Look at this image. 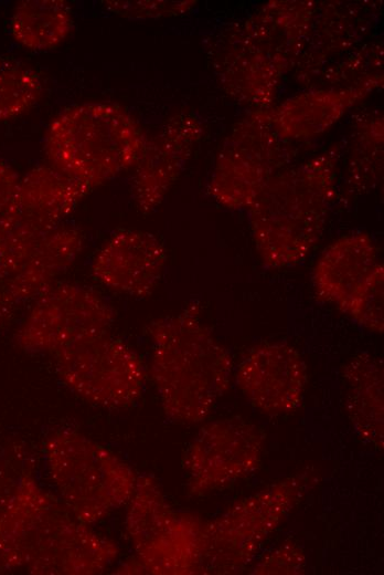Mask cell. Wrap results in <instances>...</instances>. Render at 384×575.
<instances>
[{"mask_svg": "<svg viewBox=\"0 0 384 575\" xmlns=\"http://www.w3.org/2000/svg\"><path fill=\"white\" fill-rule=\"evenodd\" d=\"M147 137L138 122L114 103L71 106L44 134L47 164L88 189L132 168Z\"/></svg>", "mask_w": 384, "mask_h": 575, "instance_id": "cell-5", "label": "cell"}, {"mask_svg": "<svg viewBox=\"0 0 384 575\" xmlns=\"http://www.w3.org/2000/svg\"><path fill=\"white\" fill-rule=\"evenodd\" d=\"M307 365L291 345L275 342L250 348L235 373V383L248 402L267 415L297 409L307 385Z\"/></svg>", "mask_w": 384, "mask_h": 575, "instance_id": "cell-14", "label": "cell"}, {"mask_svg": "<svg viewBox=\"0 0 384 575\" xmlns=\"http://www.w3.org/2000/svg\"><path fill=\"white\" fill-rule=\"evenodd\" d=\"M20 179L21 177L13 167L0 160V218L10 206Z\"/></svg>", "mask_w": 384, "mask_h": 575, "instance_id": "cell-28", "label": "cell"}, {"mask_svg": "<svg viewBox=\"0 0 384 575\" xmlns=\"http://www.w3.org/2000/svg\"><path fill=\"white\" fill-rule=\"evenodd\" d=\"M203 134L192 114L172 116L146 145L135 164L131 195L142 212L154 210L177 181Z\"/></svg>", "mask_w": 384, "mask_h": 575, "instance_id": "cell-15", "label": "cell"}, {"mask_svg": "<svg viewBox=\"0 0 384 575\" xmlns=\"http://www.w3.org/2000/svg\"><path fill=\"white\" fill-rule=\"evenodd\" d=\"M338 309L360 326L373 332L384 330V268L380 263L367 279Z\"/></svg>", "mask_w": 384, "mask_h": 575, "instance_id": "cell-25", "label": "cell"}, {"mask_svg": "<svg viewBox=\"0 0 384 575\" xmlns=\"http://www.w3.org/2000/svg\"><path fill=\"white\" fill-rule=\"evenodd\" d=\"M373 4L317 3L306 49L296 67L298 80L314 81L321 71L367 36L375 21Z\"/></svg>", "mask_w": 384, "mask_h": 575, "instance_id": "cell-18", "label": "cell"}, {"mask_svg": "<svg viewBox=\"0 0 384 575\" xmlns=\"http://www.w3.org/2000/svg\"><path fill=\"white\" fill-rule=\"evenodd\" d=\"M291 143L274 128L269 108L249 113L222 144L209 181L211 196L225 208L248 209L295 158Z\"/></svg>", "mask_w": 384, "mask_h": 575, "instance_id": "cell-10", "label": "cell"}, {"mask_svg": "<svg viewBox=\"0 0 384 575\" xmlns=\"http://www.w3.org/2000/svg\"><path fill=\"white\" fill-rule=\"evenodd\" d=\"M43 93L41 76L28 67L0 69V122L14 118L33 107Z\"/></svg>", "mask_w": 384, "mask_h": 575, "instance_id": "cell-24", "label": "cell"}, {"mask_svg": "<svg viewBox=\"0 0 384 575\" xmlns=\"http://www.w3.org/2000/svg\"><path fill=\"white\" fill-rule=\"evenodd\" d=\"M383 171V117L362 116L354 124L340 202L355 200L373 189Z\"/></svg>", "mask_w": 384, "mask_h": 575, "instance_id": "cell-23", "label": "cell"}, {"mask_svg": "<svg viewBox=\"0 0 384 575\" xmlns=\"http://www.w3.org/2000/svg\"><path fill=\"white\" fill-rule=\"evenodd\" d=\"M20 477V475H19ZM18 478H13L10 475L9 471L0 464V514L13 491Z\"/></svg>", "mask_w": 384, "mask_h": 575, "instance_id": "cell-29", "label": "cell"}, {"mask_svg": "<svg viewBox=\"0 0 384 575\" xmlns=\"http://www.w3.org/2000/svg\"><path fill=\"white\" fill-rule=\"evenodd\" d=\"M114 321L115 311L99 291L58 281L28 305L15 342L26 352L54 356L109 333Z\"/></svg>", "mask_w": 384, "mask_h": 575, "instance_id": "cell-11", "label": "cell"}, {"mask_svg": "<svg viewBox=\"0 0 384 575\" xmlns=\"http://www.w3.org/2000/svg\"><path fill=\"white\" fill-rule=\"evenodd\" d=\"M341 146L337 143L275 175L248 208L263 264L292 266L312 251L337 199Z\"/></svg>", "mask_w": 384, "mask_h": 575, "instance_id": "cell-3", "label": "cell"}, {"mask_svg": "<svg viewBox=\"0 0 384 575\" xmlns=\"http://www.w3.org/2000/svg\"><path fill=\"white\" fill-rule=\"evenodd\" d=\"M380 264L377 248L365 232H353L331 242L313 268L316 295L339 306Z\"/></svg>", "mask_w": 384, "mask_h": 575, "instance_id": "cell-20", "label": "cell"}, {"mask_svg": "<svg viewBox=\"0 0 384 575\" xmlns=\"http://www.w3.org/2000/svg\"><path fill=\"white\" fill-rule=\"evenodd\" d=\"M311 482L308 473L284 478L204 522L201 574L230 575L244 571L301 500Z\"/></svg>", "mask_w": 384, "mask_h": 575, "instance_id": "cell-7", "label": "cell"}, {"mask_svg": "<svg viewBox=\"0 0 384 575\" xmlns=\"http://www.w3.org/2000/svg\"><path fill=\"white\" fill-rule=\"evenodd\" d=\"M110 539L81 521L30 473H22L0 514V572L94 575L118 558Z\"/></svg>", "mask_w": 384, "mask_h": 575, "instance_id": "cell-1", "label": "cell"}, {"mask_svg": "<svg viewBox=\"0 0 384 575\" xmlns=\"http://www.w3.org/2000/svg\"><path fill=\"white\" fill-rule=\"evenodd\" d=\"M346 388L348 416L358 435L377 449L383 448V362L371 353H360L342 368Z\"/></svg>", "mask_w": 384, "mask_h": 575, "instance_id": "cell-21", "label": "cell"}, {"mask_svg": "<svg viewBox=\"0 0 384 575\" xmlns=\"http://www.w3.org/2000/svg\"><path fill=\"white\" fill-rule=\"evenodd\" d=\"M126 505V533L147 574H201L204 522L200 516L173 509L159 482L148 474L138 475Z\"/></svg>", "mask_w": 384, "mask_h": 575, "instance_id": "cell-8", "label": "cell"}, {"mask_svg": "<svg viewBox=\"0 0 384 575\" xmlns=\"http://www.w3.org/2000/svg\"><path fill=\"white\" fill-rule=\"evenodd\" d=\"M84 244L85 236L76 226L65 222L51 232L20 268L0 283V326L57 283L78 259Z\"/></svg>", "mask_w": 384, "mask_h": 575, "instance_id": "cell-17", "label": "cell"}, {"mask_svg": "<svg viewBox=\"0 0 384 575\" xmlns=\"http://www.w3.org/2000/svg\"><path fill=\"white\" fill-rule=\"evenodd\" d=\"M264 437L239 418L203 425L188 446L182 467L190 495H204L253 473L260 464Z\"/></svg>", "mask_w": 384, "mask_h": 575, "instance_id": "cell-13", "label": "cell"}, {"mask_svg": "<svg viewBox=\"0 0 384 575\" xmlns=\"http://www.w3.org/2000/svg\"><path fill=\"white\" fill-rule=\"evenodd\" d=\"M166 261V249L156 236L124 229L113 233L93 257L90 274L111 292L145 297L158 286Z\"/></svg>", "mask_w": 384, "mask_h": 575, "instance_id": "cell-16", "label": "cell"}, {"mask_svg": "<svg viewBox=\"0 0 384 575\" xmlns=\"http://www.w3.org/2000/svg\"><path fill=\"white\" fill-rule=\"evenodd\" d=\"M89 190L49 164L35 166L21 177L0 218V283L66 222Z\"/></svg>", "mask_w": 384, "mask_h": 575, "instance_id": "cell-9", "label": "cell"}, {"mask_svg": "<svg viewBox=\"0 0 384 575\" xmlns=\"http://www.w3.org/2000/svg\"><path fill=\"white\" fill-rule=\"evenodd\" d=\"M104 7L127 19H157L180 15L191 10L196 1H104Z\"/></svg>", "mask_w": 384, "mask_h": 575, "instance_id": "cell-26", "label": "cell"}, {"mask_svg": "<svg viewBox=\"0 0 384 575\" xmlns=\"http://www.w3.org/2000/svg\"><path fill=\"white\" fill-rule=\"evenodd\" d=\"M44 459L57 498L88 525L126 505L135 491L134 469L78 431H52L44 442Z\"/></svg>", "mask_w": 384, "mask_h": 575, "instance_id": "cell-6", "label": "cell"}, {"mask_svg": "<svg viewBox=\"0 0 384 575\" xmlns=\"http://www.w3.org/2000/svg\"><path fill=\"white\" fill-rule=\"evenodd\" d=\"M62 383L82 399L105 408H127L142 395L148 370L139 354L109 333L54 355Z\"/></svg>", "mask_w": 384, "mask_h": 575, "instance_id": "cell-12", "label": "cell"}, {"mask_svg": "<svg viewBox=\"0 0 384 575\" xmlns=\"http://www.w3.org/2000/svg\"><path fill=\"white\" fill-rule=\"evenodd\" d=\"M73 25L72 10L63 0H22L10 19L13 40L30 51H49L58 46Z\"/></svg>", "mask_w": 384, "mask_h": 575, "instance_id": "cell-22", "label": "cell"}, {"mask_svg": "<svg viewBox=\"0 0 384 575\" xmlns=\"http://www.w3.org/2000/svg\"><path fill=\"white\" fill-rule=\"evenodd\" d=\"M316 1H269L213 36L211 61L221 86L239 103L270 108L306 49Z\"/></svg>", "mask_w": 384, "mask_h": 575, "instance_id": "cell-2", "label": "cell"}, {"mask_svg": "<svg viewBox=\"0 0 384 575\" xmlns=\"http://www.w3.org/2000/svg\"><path fill=\"white\" fill-rule=\"evenodd\" d=\"M306 557L302 548L292 541L281 543L279 546L264 554L252 568L250 574H302L305 572Z\"/></svg>", "mask_w": 384, "mask_h": 575, "instance_id": "cell-27", "label": "cell"}, {"mask_svg": "<svg viewBox=\"0 0 384 575\" xmlns=\"http://www.w3.org/2000/svg\"><path fill=\"white\" fill-rule=\"evenodd\" d=\"M383 84V75L344 88H317L269 108L274 128L294 142L314 137L335 124L349 109Z\"/></svg>", "mask_w": 384, "mask_h": 575, "instance_id": "cell-19", "label": "cell"}, {"mask_svg": "<svg viewBox=\"0 0 384 575\" xmlns=\"http://www.w3.org/2000/svg\"><path fill=\"white\" fill-rule=\"evenodd\" d=\"M147 333L149 374L166 416L179 424L203 421L230 387V353L194 305L152 321Z\"/></svg>", "mask_w": 384, "mask_h": 575, "instance_id": "cell-4", "label": "cell"}]
</instances>
